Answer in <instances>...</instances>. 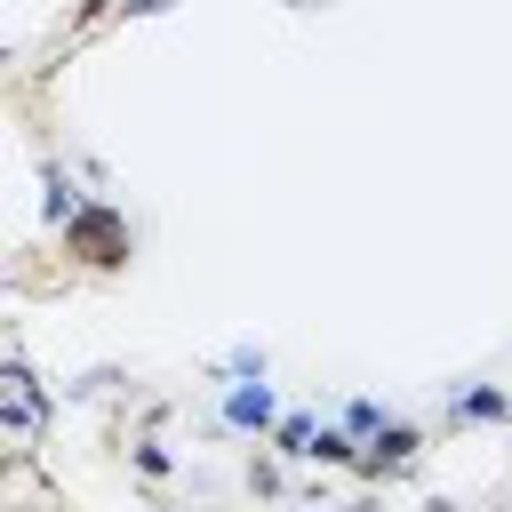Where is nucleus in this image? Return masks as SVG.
Wrapping results in <instances>:
<instances>
[{
  "label": "nucleus",
  "instance_id": "11",
  "mask_svg": "<svg viewBox=\"0 0 512 512\" xmlns=\"http://www.w3.org/2000/svg\"><path fill=\"white\" fill-rule=\"evenodd\" d=\"M248 488H256V496H280V488H288V472H280V448H272V456H248Z\"/></svg>",
  "mask_w": 512,
  "mask_h": 512
},
{
  "label": "nucleus",
  "instance_id": "13",
  "mask_svg": "<svg viewBox=\"0 0 512 512\" xmlns=\"http://www.w3.org/2000/svg\"><path fill=\"white\" fill-rule=\"evenodd\" d=\"M288 8H312V0H288Z\"/></svg>",
  "mask_w": 512,
  "mask_h": 512
},
{
  "label": "nucleus",
  "instance_id": "12",
  "mask_svg": "<svg viewBox=\"0 0 512 512\" xmlns=\"http://www.w3.org/2000/svg\"><path fill=\"white\" fill-rule=\"evenodd\" d=\"M160 8H176V0H120V16H160Z\"/></svg>",
  "mask_w": 512,
  "mask_h": 512
},
{
  "label": "nucleus",
  "instance_id": "1",
  "mask_svg": "<svg viewBox=\"0 0 512 512\" xmlns=\"http://www.w3.org/2000/svg\"><path fill=\"white\" fill-rule=\"evenodd\" d=\"M56 240H64V256H72L80 272H120V264L136 256V224H128V208H112V200H96V192L56 224Z\"/></svg>",
  "mask_w": 512,
  "mask_h": 512
},
{
  "label": "nucleus",
  "instance_id": "8",
  "mask_svg": "<svg viewBox=\"0 0 512 512\" xmlns=\"http://www.w3.org/2000/svg\"><path fill=\"white\" fill-rule=\"evenodd\" d=\"M128 464H136L144 480H168V472H176V456H168L160 432H136V440H128Z\"/></svg>",
  "mask_w": 512,
  "mask_h": 512
},
{
  "label": "nucleus",
  "instance_id": "5",
  "mask_svg": "<svg viewBox=\"0 0 512 512\" xmlns=\"http://www.w3.org/2000/svg\"><path fill=\"white\" fill-rule=\"evenodd\" d=\"M80 200H88V192H80V176H72L64 160H40V224L56 232V224H64Z\"/></svg>",
  "mask_w": 512,
  "mask_h": 512
},
{
  "label": "nucleus",
  "instance_id": "3",
  "mask_svg": "<svg viewBox=\"0 0 512 512\" xmlns=\"http://www.w3.org/2000/svg\"><path fill=\"white\" fill-rule=\"evenodd\" d=\"M216 424L240 432V440H272V424H280V392H272L264 376H232L224 400H216Z\"/></svg>",
  "mask_w": 512,
  "mask_h": 512
},
{
  "label": "nucleus",
  "instance_id": "4",
  "mask_svg": "<svg viewBox=\"0 0 512 512\" xmlns=\"http://www.w3.org/2000/svg\"><path fill=\"white\" fill-rule=\"evenodd\" d=\"M440 424L448 432H512V384H456Z\"/></svg>",
  "mask_w": 512,
  "mask_h": 512
},
{
  "label": "nucleus",
  "instance_id": "7",
  "mask_svg": "<svg viewBox=\"0 0 512 512\" xmlns=\"http://www.w3.org/2000/svg\"><path fill=\"white\" fill-rule=\"evenodd\" d=\"M312 464H328V472H352V464H360V440H352L344 424H320V432H312Z\"/></svg>",
  "mask_w": 512,
  "mask_h": 512
},
{
  "label": "nucleus",
  "instance_id": "6",
  "mask_svg": "<svg viewBox=\"0 0 512 512\" xmlns=\"http://www.w3.org/2000/svg\"><path fill=\"white\" fill-rule=\"evenodd\" d=\"M312 432H320V408H280V424H272L280 464H312Z\"/></svg>",
  "mask_w": 512,
  "mask_h": 512
},
{
  "label": "nucleus",
  "instance_id": "9",
  "mask_svg": "<svg viewBox=\"0 0 512 512\" xmlns=\"http://www.w3.org/2000/svg\"><path fill=\"white\" fill-rule=\"evenodd\" d=\"M216 376H224V384H232V376H272V352H264V344H232V352L216 360Z\"/></svg>",
  "mask_w": 512,
  "mask_h": 512
},
{
  "label": "nucleus",
  "instance_id": "10",
  "mask_svg": "<svg viewBox=\"0 0 512 512\" xmlns=\"http://www.w3.org/2000/svg\"><path fill=\"white\" fill-rule=\"evenodd\" d=\"M384 416H392V408H384V400H368V392H360V400H344V416H336V424H344V432H352V440H368V432H376V424H384Z\"/></svg>",
  "mask_w": 512,
  "mask_h": 512
},
{
  "label": "nucleus",
  "instance_id": "2",
  "mask_svg": "<svg viewBox=\"0 0 512 512\" xmlns=\"http://www.w3.org/2000/svg\"><path fill=\"white\" fill-rule=\"evenodd\" d=\"M416 456H424V424H408V416H384L368 440H360V480H408L416 472Z\"/></svg>",
  "mask_w": 512,
  "mask_h": 512
}]
</instances>
